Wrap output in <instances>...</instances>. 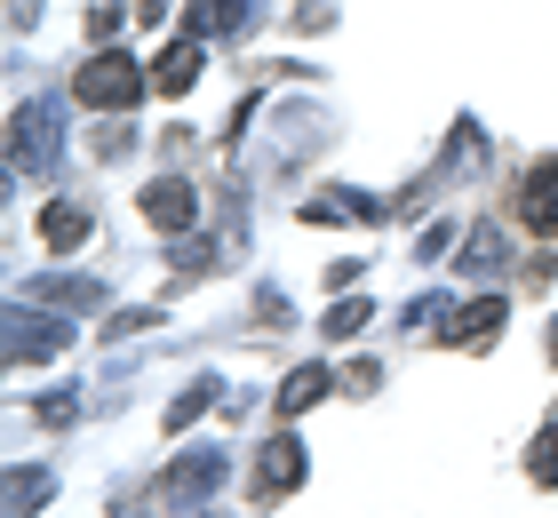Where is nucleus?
Segmentation results:
<instances>
[{
  "mask_svg": "<svg viewBox=\"0 0 558 518\" xmlns=\"http://www.w3.org/2000/svg\"><path fill=\"white\" fill-rule=\"evenodd\" d=\"M151 81H144V72L129 64V57H120V48H105V57H88L81 64V81H72V96H81V104H96V112H120V104H136Z\"/></svg>",
  "mask_w": 558,
  "mask_h": 518,
  "instance_id": "obj_1",
  "label": "nucleus"
},
{
  "mask_svg": "<svg viewBox=\"0 0 558 518\" xmlns=\"http://www.w3.org/2000/svg\"><path fill=\"white\" fill-rule=\"evenodd\" d=\"M502 320H511L502 296H478V303H463V320L447 327V344H454V351H478V344H495V335H502Z\"/></svg>",
  "mask_w": 558,
  "mask_h": 518,
  "instance_id": "obj_2",
  "label": "nucleus"
},
{
  "mask_svg": "<svg viewBox=\"0 0 558 518\" xmlns=\"http://www.w3.org/2000/svg\"><path fill=\"white\" fill-rule=\"evenodd\" d=\"M519 216H526V231H558V160H543L535 176H526Z\"/></svg>",
  "mask_w": 558,
  "mask_h": 518,
  "instance_id": "obj_3",
  "label": "nucleus"
},
{
  "mask_svg": "<svg viewBox=\"0 0 558 518\" xmlns=\"http://www.w3.org/2000/svg\"><path fill=\"white\" fill-rule=\"evenodd\" d=\"M144 216L160 224V231H184V224L199 216V192H192V184H175V176H168V184H151V192H144Z\"/></svg>",
  "mask_w": 558,
  "mask_h": 518,
  "instance_id": "obj_4",
  "label": "nucleus"
},
{
  "mask_svg": "<svg viewBox=\"0 0 558 518\" xmlns=\"http://www.w3.org/2000/svg\"><path fill=\"white\" fill-rule=\"evenodd\" d=\"M295 479H303V447H295V438H271L264 462H256V486H264V495H288Z\"/></svg>",
  "mask_w": 558,
  "mask_h": 518,
  "instance_id": "obj_5",
  "label": "nucleus"
},
{
  "mask_svg": "<svg viewBox=\"0 0 558 518\" xmlns=\"http://www.w3.org/2000/svg\"><path fill=\"white\" fill-rule=\"evenodd\" d=\"M199 81V40H168V57H160V72H151V88L160 96H184Z\"/></svg>",
  "mask_w": 558,
  "mask_h": 518,
  "instance_id": "obj_6",
  "label": "nucleus"
},
{
  "mask_svg": "<svg viewBox=\"0 0 558 518\" xmlns=\"http://www.w3.org/2000/svg\"><path fill=\"white\" fill-rule=\"evenodd\" d=\"M319 399H327V368H295L288 391H279V414H303V407H319Z\"/></svg>",
  "mask_w": 558,
  "mask_h": 518,
  "instance_id": "obj_7",
  "label": "nucleus"
},
{
  "mask_svg": "<svg viewBox=\"0 0 558 518\" xmlns=\"http://www.w3.org/2000/svg\"><path fill=\"white\" fill-rule=\"evenodd\" d=\"M40 240H48V248H81V240H88V216H81V207H48V216H40Z\"/></svg>",
  "mask_w": 558,
  "mask_h": 518,
  "instance_id": "obj_8",
  "label": "nucleus"
},
{
  "mask_svg": "<svg viewBox=\"0 0 558 518\" xmlns=\"http://www.w3.org/2000/svg\"><path fill=\"white\" fill-rule=\"evenodd\" d=\"M360 320H367V303H336L327 311V335H360Z\"/></svg>",
  "mask_w": 558,
  "mask_h": 518,
  "instance_id": "obj_9",
  "label": "nucleus"
},
{
  "mask_svg": "<svg viewBox=\"0 0 558 518\" xmlns=\"http://www.w3.org/2000/svg\"><path fill=\"white\" fill-rule=\"evenodd\" d=\"M88 33H96V40H112V33H120V9H112V0H105V9H88Z\"/></svg>",
  "mask_w": 558,
  "mask_h": 518,
  "instance_id": "obj_10",
  "label": "nucleus"
},
{
  "mask_svg": "<svg viewBox=\"0 0 558 518\" xmlns=\"http://www.w3.org/2000/svg\"><path fill=\"white\" fill-rule=\"evenodd\" d=\"M550 359H558V335H550Z\"/></svg>",
  "mask_w": 558,
  "mask_h": 518,
  "instance_id": "obj_11",
  "label": "nucleus"
}]
</instances>
